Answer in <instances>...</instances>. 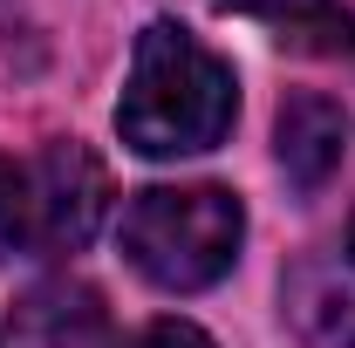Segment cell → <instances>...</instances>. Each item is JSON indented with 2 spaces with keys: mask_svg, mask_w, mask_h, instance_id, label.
Listing matches in <instances>:
<instances>
[{
  "mask_svg": "<svg viewBox=\"0 0 355 348\" xmlns=\"http://www.w3.org/2000/svg\"><path fill=\"white\" fill-rule=\"evenodd\" d=\"M239 116V82L198 35H184L178 21H150L137 35L130 82L116 103V130L144 157H198L225 143Z\"/></svg>",
  "mask_w": 355,
  "mask_h": 348,
  "instance_id": "1",
  "label": "cell"
},
{
  "mask_svg": "<svg viewBox=\"0 0 355 348\" xmlns=\"http://www.w3.org/2000/svg\"><path fill=\"white\" fill-rule=\"evenodd\" d=\"M246 212L225 184H150L123 212V253L164 294H198L232 273Z\"/></svg>",
  "mask_w": 355,
  "mask_h": 348,
  "instance_id": "2",
  "label": "cell"
},
{
  "mask_svg": "<svg viewBox=\"0 0 355 348\" xmlns=\"http://www.w3.org/2000/svg\"><path fill=\"white\" fill-rule=\"evenodd\" d=\"M21 205H28V239L35 253H76L96 239L110 212V171L83 143H48L42 157L21 171Z\"/></svg>",
  "mask_w": 355,
  "mask_h": 348,
  "instance_id": "3",
  "label": "cell"
},
{
  "mask_svg": "<svg viewBox=\"0 0 355 348\" xmlns=\"http://www.w3.org/2000/svg\"><path fill=\"white\" fill-rule=\"evenodd\" d=\"M280 294H287V321L314 348H355V218L342 246H314L308 260H294Z\"/></svg>",
  "mask_w": 355,
  "mask_h": 348,
  "instance_id": "4",
  "label": "cell"
},
{
  "mask_svg": "<svg viewBox=\"0 0 355 348\" xmlns=\"http://www.w3.org/2000/svg\"><path fill=\"white\" fill-rule=\"evenodd\" d=\"M342 150H349V116H342V103L321 96V89L287 96V110H280V171L294 177L301 191H321L328 177L342 171Z\"/></svg>",
  "mask_w": 355,
  "mask_h": 348,
  "instance_id": "5",
  "label": "cell"
},
{
  "mask_svg": "<svg viewBox=\"0 0 355 348\" xmlns=\"http://www.w3.org/2000/svg\"><path fill=\"white\" fill-rule=\"evenodd\" d=\"M96 321H103V307H96L89 287L48 280V287H35V294L21 301L14 335H21V348H83L89 335H96Z\"/></svg>",
  "mask_w": 355,
  "mask_h": 348,
  "instance_id": "6",
  "label": "cell"
},
{
  "mask_svg": "<svg viewBox=\"0 0 355 348\" xmlns=\"http://www.w3.org/2000/svg\"><path fill=\"white\" fill-rule=\"evenodd\" d=\"M225 7L260 14L287 48H308V55H355V14L342 7V0H225Z\"/></svg>",
  "mask_w": 355,
  "mask_h": 348,
  "instance_id": "7",
  "label": "cell"
},
{
  "mask_svg": "<svg viewBox=\"0 0 355 348\" xmlns=\"http://www.w3.org/2000/svg\"><path fill=\"white\" fill-rule=\"evenodd\" d=\"M28 239V205H21V171L0 157V260Z\"/></svg>",
  "mask_w": 355,
  "mask_h": 348,
  "instance_id": "8",
  "label": "cell"
},
{
  "mask_svg": "<svg viewBox=\"0 0 355 348\" xmlns=\"http://www.w3.org/2000/svg\"><path fill=\"white\" fill-rule=\"evenodd\" d=\"M123 348H212V335L191 328V321H150V328H137Z\"/></svg>",
  "mask_w": 355,
  "mask_h": 348,
  "instance_id": "9",
  "label": "cell"
}]
</instances>
